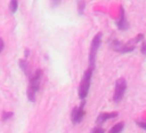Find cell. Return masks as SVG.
I'll use <instances>...</instances> for the list:
<instances>
[{"label":"cell","mask_w":146,"mask_h":133,"mask_svg":"<svg viewBox=\"0 0 146 133\" xmlns=\"http://www.w3.org/2000/svg\"><path fill=\"white\" fill-rule=\"evenodd\" d=\"M19 64H20L21 69H22L25 73H27V69H28V64H27V62H26L24 60H21L19 61Z\"/></svg>","instance_id":"cell-11"},{"label":"cell","mask_w":146,"mask_h":133,"mask_svg":"<svg viewBox=\"0 0 146 133\" xmlns=\"http://www.w3.org/2000/svg\"><path fill=\"white\" fill-rule=\"evenodd\" d=\"M123 128H124V124L119 123V124H115L114 126H113L108 133H120L122 131Z\"/></svg>","instance_id":"cell-8"},{"label":"cell","mask_w":146,"mask_h":133,"mask_svg":"<svg viewBox=\"0 0 146 133\" xmlns=\"http://www.w3.org/2000/svg\"><path fill=\"white\" fill-rule=\"evenodd\" d=\"M27 94H28V98L30 101L34 102L35 100V92L34 90H32L31 88H28V91H27Z\"/></svg>","instance_id":"cell-9"},{"label":"cell","mask_w":146,"mask_h":133,"mask_svg":"<svg viewBox=\"0 0 146 133\" xmlns=\"http://www.w3.org/2000/svg\"><path fill=\"white\" fill-rule=\"evenodd\" d=\"M118 27L121 30H125L128 29V24H127V22L125 20L123 8H121V11H120V17H119V22H118Z\"/></svg>","instance_id":"cell-6"},{"label":"cell","mask_w":146,"mask_h":133,"mask_svg":"<svg viewBox=\"0 0 146 133\" xmlns=\"http://www.w3.org/2000/svg\"><path fill=\"white\" fill-rule=\"evenodd\" d=\"M118 115L117 112H112V113H102L99 115V117L97 118L96 119V122L98 124H102L103 122H105L107 119H109V118H114Z\"/></svg>","instance_id":"cell-7"},{"label":"cell","mask_w":146,"mask_h":133,"mask_svg":"<svg viewBox=\"0 0 146 133\" xmlns=\"http://www.w3.org/2000/svg\"><path fill=\"white\" fill-rule=\"evenodd\" d=\"M41 76H42V71L38 69L35 75L31 78L30 80V85H29V88H31L32 90H34L35 92L38 91L39 89V87H40V79H41Z\"/></svg>","instance_id":"cell-5"},{"label":"cell","mask_w":146,"mask_h":133,"mask_svg":"<svg viewBox=\"0 0 146 133\" xmlns=\"http://www.w3.org/2000/svg\"><path fill=\"white\" fill-rule=\"evenodd\" d=\"M4 46H5L4 41L2 40V38H0V53L2 52V50H3V48H4Z\"/></svg>","instance_id":"cell-15"},{"label":"cell","mask_w":146,"mask_h":133,"mask_svg":"<svg viewBox=\"0 0 146 133\" xmlns=\"http://www.w3.org/2000/svg\"><path fill=\"white\" fill-rule=\"evenodd\" d=\"M59 2H60V0H52V3L54 5H57Z\"/></svg>","instance_id":"cell-17"},{"label":"cell","mask_w":146,"mask_h":133,"mask_svg":"<svg viewBox=\"0 0 146 133\" xmlns=\"http://www.w3.org/2000/svg\"><path fill=\"white\" fill-rule=\"evenodd\" d=\"M137 124H138L140 127H142L143 129L146 130V123H140V122H137Z\"/></svg>","instance_id":"cell-16"},{"label":"cell","mask_w":146,"mask_h":133,"mask_svg":"<svg viewBox=\"0 0 146 133\" xmlns=\"http://www.w3.org/2000/svg\"><path fill=\"white\" fill-rule=\"evenodd\" d=\"M93 69L94 68H91L90 66V68L84 75V77L82 79V81L80 83V87H79V97L81 99H84L88 95L90 82H91Z\"/></svg>","instance_id":"cell-1"},{"label":"cell","mask_w":146,"mask_h":133,"mask_svg":"<svg viewBox=\"0 0 146 133\" xmlns=\"http://www.w3.org/2000/svg\"><path fill=\"white\" fill-rule=\"evenodd\" d=\"M102 42V33H98L93 39L91 46H90V63L91 68H94L95 66V61H96V57L97 51L100 48Z\"/></svg>","instance_id":"cell-2"},{"label":"cell","mask_w":146,"mask_h":133,"mask_svg":"<svg viewBox=\"0 0 146 133\" xmlns=\"http://www.w3.org/2000/svg\"><path fill=\"white\" fill-rule=\"evenodd\" d=\"M12 115H13L12 112H4L3 115H2V119H3L4 121H6L7 119L11 118L12 117Z\"/></svg>","instance_id":"cell-12"},{"label":"cell","mask_w":146,"mask_h":133,"mask_svg":"<svg viewBox=\"0 0 146 133\" xmlns=\"http://www.w3.org/2000/svg\"><path fill=\"white\" fill-rule=\"evenodd\" d=\"M18 7V2L17 0H11V5H10V9L12 13H15L17 10Z\"/></svg>","instance_id":"cell-10"},{"label":"cell","mask_w":146,"mask_h":133,"mask_svg":"<svg viewBox=\"0 0 146 133\" xmlns=\"http://www.w3.org/2000/svg\"><path fill=\"white\" fill-rule=\"evenodd\" d=\"M92 133H104V130L102 128H95L93 130Z\"/></svg>","instance_id":"cell-13"},{"label":"cell","mask_w":146,"mask_h":133,"mask_svg":"<svg viewBox=\"0 0 146 133\" xmlns=\"http://www.w3.org/2000/svg\"><path fill=\"white\" fill-rule=\"evenodd\" d=\"M141 52H142L143 54H146V42H143V43L142 48H141Z\"/></svg>","instance_id":"cell-14"},{"label":"cell","mask_w":146,"mask_h":133,"mask_svg":"<svg viewBox=\"0 0 146 133\" xmlns=\"http://www.w3.org/2000/svg\"><path fill=\"white\" fill-rule=\"evenodd\" d=\"M84 102H83L79 107H75L73 109L72 113H71V120H72L73 124H78L82 121V119L84 116Z\"/></svg>","instance_id":"cell-4"},{"label":"cell","mask_w":146,"mask_h":133,"mask_svg":"<svg viewBox=\"0 0 146 133\" xmlns=\"http://www.w3.org/2000/svg\"><path fill=\"white\" fill-rule=\"evenodd\" d=\"M126 90V82L125 81V79L121 78L119 79L116 81V85H115V90H114V94H113V100L115 102H119L120 101L125 94V92Z\"/></svg>","instance_id":"cell-3"}]
</instances>
